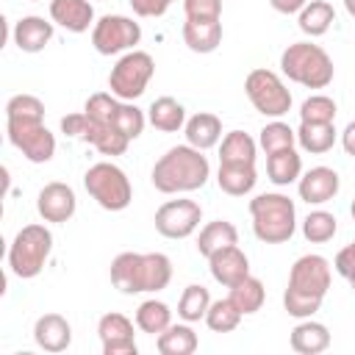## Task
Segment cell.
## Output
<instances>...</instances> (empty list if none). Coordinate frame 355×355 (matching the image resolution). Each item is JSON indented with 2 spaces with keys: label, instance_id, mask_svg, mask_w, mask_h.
I'll return each mask as SVG.
<instances>
[{
  "label": "cell",
  "instance_id": "6da1fadb",
  "mask_svg": "<svg viewBox=\"0 0 355 355\" xmlns=\"http://www.w3.org/2000/svg\"><path fill=\"white\" fill-rule=\"evenodd\" d=\"M6 133L31 164H47L55 155V136L44 128V103L36 94H14L6 103Z\"/></svg>",
  "mask_w": 355,
  "mask_h": 355
},
{
  "label": "cell",
  "instance_id": "7a4b0ae2",
  "mask_svg": "<svg viewBox=\"0 0 355 355\" xmlns=\"http://www.w3.org/2000/svg\"><path fill=\"white\" fill-rule=\"evenodd\" d=\"M330 288V261L324 255L308 252L291 263L288 286L283 291V308L294 319H308L322 308Z\"/></svg>",
  "mask_w": 355,
  "mask_h": 355
},
{
  "label": "cell",
  "instance_id": "3957f363",
  "mask_svg": "<svg viewBox=\"0 0 355 355\" xmlns=\"http://www.w3.org/2000/svg\"><path fill=\"white\" fill-rule=\"evenodd\" d=\"M153 186L161 194H186L197 191L211 178V164L202 155V150L191 144L169 147L153 166Z\"/></svg>",
  "mask_w": 355,
  "mask_h": 355
},
{
  "label": "cell",
  "instance_id": "277c9868",
  "mask_svg": "<svg viewBox=\"0 0 355 355\" xmlns=\"http://www.w3.org/2000/svg\"><path fill=\"white\" fill-rule=\"evenodd\" d=\"M172 280V261L164 252H119L111 261V283L122 294L161 291Z\"/></svg>",
  "mask_w": 355,
  "mask_h": 355
},
{
  "label": "cell",
  "instance_id": "5b68a950",
  "mask_svg": "<svg viewBox=\"0 0 355 355\" xmlns=\"http://www.w3.org/2000/svg\"><path fill=\"white\" fill-rule=\"evenodd\" d=\"M252 233L263 244H283L297 230V208L294 200L280 191H266L250 200Z\"/></svg>",
  "mask_w": 355,
  "mask_h": 355
},
{
  "label": "cell",
  "instance_id": "8992f818",
  "mask_svg": "<svg viewBox=\"0 0 355 355\" xmlns=\"http://www.w3.org/2000/svg\"><path fill=\"white\" fill-rule=\"evenodd\" d=\"M280 72L305 89H324L333 83L336 67L324 47L313 42H294L280 55Z\"/></svg>",
  "mask_w": 355,
  "mask_h": 355
},
{
  "label": "cell",
  "instance_id": "52a82bcc",
  "mask_svg": "<svg viewBox=\"0 0 355 355\" xmlns=\"http://www.w3.org/2000/svg\"><path fill=\"white\" fill-rule=\"evenodd\" d=\"M50 252H53V233L44 225H25L22 230H17L8 247V269L11 275L31 280L44 269Z\"/></svg>",
  "mask_w": 355,
  "mask_h": 355
},
{
  "label": "cell",
  "instance_id": "ba28073f",
  "mask_svg": "<svg viewBox=\"0 0 355 355\" xmlns=\"http://www.w3.org/2000/svg\"><path fill=\"white\" fill-rule=\"evenodd\" d=\"M83 186H86L89 197L105 211H125L133 200V189H130L128 175L111 161L92 164L83 175Z\"/></svg>",
  "mask_w": 355,
  "mask_h": 355
},
{
  "label": "cell",
  "instance_id": "9c48e42d",
  "mask_svg": "<svg viewBox=\"0 0 355 355\" xmlns=\"http://www.w3.org/2000/svg\"><path fill=\"white\" fill-rule=\"evenodd\" d=\"M155 75V61L150 53L144 50H128L119 55V61L111 67V75H108V89L114 97L119 100H128L133 103L136 97L144 94L147 83L153 80Z\"/></svg>",
  "mask_w": 355,
  "mask_h": 355
},
{
  "label": "cell",
  "instance_id": "30bf717a",
  "mask_svg": "<svg viewBox=\"0 0 355 355\" xmlns=\"http://www.w3.org/2000/svg\"><path fill=\"white\" fill-rule=\"evenodd\" d=\"M244 92L252 103V108L269 119H280L291 111V92L272 69H252L244 80Z\"/></svg>",
  "mask_w": 355,
  "mask_h": 355
},
{
  "label": "cell",
  "instance_id": "8fae6325",
  "mask_svg": "<svg viewBox=\"0 0 355 355\" xmlns=\"http://www.w3.org/2000/svg\"><path fill=\"white\" fill-rule=\"evenodd\" d=\"M61 130H64L67 136H72V139L89 141L97 153L111 155V158H114V155H122V153L128 150V144H130V139H128L125 133H119L114 125L94 122V119H89L83 111L67 114V116L61 119Z\"/></svg>",
  "mask_w": 355,
  "mask_h": 355
},
{
  "label": "cell",
  "instance_id": "7c38bea8",
  "mask_svg": "<svg viewBox=\"0 0 355 355\" xmlns=\"http://www.w3.org/2000/svg\"><path fill=\"white\" fill-rule=\"evenodd\" d=\"M139 42H141V25L125 14H103L92 28V44L100 55L136 50Z\"/></svg>",
  "mask_w": 355,
  "mask_h": 355
},
{
  "label": "cell",
  "instance_id": "4fadbf2b",
  "mask_svg": "<svg viewBox=\"0 0 355 355\" xmlns=\"http://www.w3.org/2000/svg\"><path fill=\"white\" fill-rule=\"evenodd\" d=\"M155 230L164 239H189L200 222H202V208L194 200L178 197V200H166L158 211H155Z\"/></svg>",
  "mask_w": 355,
  "mask_h": 355
},
{
  "label": "cell",
  "instance_id": "5bb4252c",
  "mask_svg": "<svg viewBox=\"0 0 355 355\" xmlns=\"http://www.w3.org/2000/svg\"><path fill=\"white\" fill-rule=\"evenodd\" d=\"M97 336L103 344V355H136V336H133V322L125 313H105L97 322Z\"/></svg>",
  "mask_w": 355,
  "mask_h": 355
},
{
  "label": "cell",
  "instance_id": "9a60e30c",
  "mask_svg": "<svg viewBox=\"0 0 355 355\" xmlns=\"http://www.w3.org/2000/svg\"><path fill=\"white\" fill-rule=\"evenodd\" d=\"M75 208H78V197L72 191V186L61 183V180H53V183H44L39 197H36V211L44 222H53V225H61V222H69L75 216Z\"/></svg>",
  "mask_w": 355,
  "mask_h": 355
},
{
  "label": "cell",
  "instance_id": "2e32d148",
  "mask_svg": "<svg viewBox=\"0 0 355 355\" xmlns=\"http://www.w3.org/2000/svg\"><path fill=\"white\" fill-rule=\"evenodd\" d=\"M338 189H341V178L333 166H313V169L302 172L297 180L300 200H305L308 205H324V202L336 200Z\"/></svg>",
  "mask_w": 355,
  "mask_h": 355
},
{
  "label": "cell",
  "instance_id": "e0dca14e",
  "mask_svg": "<svg viewBox=\"0 0 355 355\" xmlns=\"http://www.w3.org/2000/svg\"><path fill=\"white\" fill-rule=\"evenodd\" d=\"M208 269L216 283L230 288L250 275V258L244 255V250L239 244H230V247H222L208 255Z\"/></svg>",
  "mask_w": 355,
  "mask_h": 355
},
{
  "label": "cell",
  "instance_id": "ac0fdd59",
  "mask_svg": "<svg viewBox=\"0 0 355 355\" xmlns=\"http://www.w3.org/2000/svg\"><path fill=\"white\" fill-rule=\"evenodd\" d=\"M33 341L44 352H64L72 344V324L61 313H42L33 324Z\"/></svg>",
  "mask_w": 355,
  "mask_h": 355
},
{
  "label": "cell",
  "instance_id": "d6986e66",
  "mask_svg": "<svg viewBox=\"0 0 355 355\" xmlns=\"http://www.w3.org/2000/svg\"><path fill=\"white\" fill-rule=\"evenodd\" d=\"M50 19L69 33L94 28V6L89 0H50Z\"/></svg>",
  "mask_w": 355,
  "mask_h": 355
},
{
  "label": "cell",
  "instance_id": "ffe728a7",
  "mask_svg": "<svg viewBox=\"0 0 355 355\" xmlns=\"http://www.w3.org/2000/svg\"><path fill=\"white\" fill-rule=\"evenodd\" d=\"M53 25L55 22H47L44 17H36V14H28L22 19H17L14 25V44L22 50V53H39L50 44L53 39Z\"/></svg>",
  "mask_w": 355,
  "mask_h": 355
},
{
  "label": "cell",
  "instance_id": "44dd1931",
  "mask_svg": "<svg viewBox=\"0 0 355 355\" xmlns=\"http://www.w3.org/2000/svg\"><path fill=\"white\" fill-rule=\"evenodd\" d=\"M288 344L300 355H319V352H324L330 347V330H327V324L313 322L308 316V319H300L294 324V330L288 336Z\"/></svg>",
  "mask_w": 355,
  "mask_h": 355
},
{
  "label": "cell",
  "instance_id": "7402d4cb",
  "mask_svg": "<svg viewBox=\"0 0 355 355\" xmlns=\"http://www.w3.org/2000/svg\"><path fill=\"white\" fill-rule=\"evenodd\" d=\"M183 133H186V144H191V147L205 153V150L219 144V139H222V119L216 114H211V111H200V114L186 119Z\"/></svg>",
  "mask_w": 355,
  "mask_h": 355
},
{
  "label": "cell",
  "instance_id": "603a6c76",
  "mask_svg": "<svg viewBox=\"0 0 355 355\" xmlns=\"http://www.w3.org/2000/svg\"><path fill=\"white\" fill-rule=\"evenodd\" d=\"M183 42L191 53H214L222 44V22L219 19H186Z\"/></svg>",
  "mask_w": 355,
  "mask_h": 355
},
{
  "label": "cell",
  "instance_id": "cb8c5ba5",
  "mask_svg": "<svg viewBox=\"0 0 355 355\" xmlns=\"http://www.w3.org/2000/svg\"><path fill=\"white\" fill-rule=\"evenodd\" d=\"M216 183L225 194L230 197H244L255 189L258 183V172H255V164H219V172H216Z\"/></svg>",
  "mask_w": 355,
  "mask_h": 355
},
{
  "label": "cell",
  "instance_id": "d4e9b609",
  "mask_svg": "<svg viewBox=\"0 0 355 355\" xmlns=\"http://www.w3.org/2000/svg\"><path fill=\"white\" fill-rule=\"evenodd\" d=\"M338 133L333 122H300L297 128V144L311 155H324L333 150Z\"/></svg>",
  "mask_w": 355,
  "mask_h": 355
},
{
  "label": "cell",
  "instance_id": "484cf974",
  "mask_svg": "<svg viewBox=\"0 0 355 355\" xmlns=\"http://www.w3.org/2000/svg\"><path fill=\"white\" fill-rule=\"evenodd\" d=\"M333 22H336V8H333L327 0H308L305 8L297 14L300 31H302L305 36H311V39L324 36Z\"/></svg>",
  "mask_w": 355,
  "mask_h": 355
},
{
  "label": "cell",
  "instance_id": "4316f807",
  "mask_svg": "<svg viewBox=\"0 0 355 355\" xmlns=\"http://www.w3.org/2000/svg\"><path fill=\"white\" fill-rule=\"evenodd\" d=\"M266 175L275 186H288L294 180H300L302 175V155L294 147L277 150L272 155H266Z\"/></svg>",
  "mask_w": 355,
  "mask_h": 355
},
{
  "label": "cell",
  "instance_id": "83f0119b",
  "mask_svg": "<svg viewBox=\"0 0 355 355\" xmlns=\"http://www.w3.org/2000/svg\"><path fill=\"white\" fill-rule=\"evenodd\" d=\"M147 122L155 128V130H164V133H175L186 125V108L175 100V97H158L150 103L147 108Z\"/></svg>",
  "mask_w": 355,
  "mask_h": 355
},
{
  "label": "cell",
  "instance_id": "f1b7e54d",
  "mask_svg": "<svg viewBox=\"0 0 355 355\" xmlns=\"http://www.w3.org/2000/svg\"><path fill=\"white\" fill-rule=\"evenodd\" d=\"M155 347H158L161 355H191L200 347V338L191 330V322H186V324H169L164 333L155 336Z\"/></svg>",
  "mask_w": 355,
  "mask_h": 355
},
{
  "label": "cell",
  "instance_id": "f546056e",
  "mask_svg": "<svg viewBox=\"0 0 355 355\" xmlns=\"http://www.w3.org/2000/svg\"><path fill=\"white\" fill-rule=\"evenodd\" d=\"M230 244H239V230H236V225L227 222V219H214V222H208V225L200 230V236H197V252H200L202 258H208L211 252H216V250H222V247H230Z\"/></svg>",
  "mask_w": 355,
  "mask_h": 355
},
{
  "label": "cell",
  "instance_id": "4dcf8cb0",
  "mask_svg": "<svg viewBox=\"0 0 355 355\" xmlns=\"http://www.w3.org/2000/svg\"><path fill=\"white\" fill-rule=\"evenodd\" d=\"M258 141L244 130H230L219 147V164H255Z\"/></svg>",
  "mask_w": 355,
  "mask_h": 355
},
{
  "label": "cell",
  "instance_id": "1f68e13d",
  "mask_svg": "<svg viewBox=\"0 0 355 355\" xmlns=\"http://www.w3.org/2000/svg\"><path fill=\"white\" fill-rule=\"evenodd\" d=\"M169 324H172V311H169L166 302H161V300H144V302L136 308V327H139L141 333L158 336V333H164Z\"/></svg>",
  "mask_w": 355,
  "mask_h": 355
},
{
  "label": "cell",
  "instance_id": "d6a6232c",
  "mask_svg": "<svg viewBox=\"0 0 355 355\" xmlns=\"http://www.w3.org/2000/svg\"><path fill=\"white\" fill-rule=\"evenodd\" d=\"M227 297H230L233 305L247 316V313L261 311V305H263V300H266V288H263V283H261L258 277L247 275L241 283L230 286V294H227Z\"/></svg>",
  "mask_w": 355,
  "mask_h": 355
},
{
  "label": "cell",
  "instance_id": "836d02e7",
  "mask_svg": "<svg viewBox=\"0 0 355 355\" xmlns=\"http://www.w3.org/2000/svg\"><path fill=\"white\" fill-rule=\"evenodd\" d=\"M208 305H211V294H208V288L200 286V283H191V286H186L183 294H180L178 316H180L183 322H200V319H205Z\"/></svg>",
  "mask_w": 355,
  "mask_h": 355
},
{
  "label": "cell",
  "instance_id": "e575fe53",
  "mask_svg": "<svg viewBox=\"0 0 355 355\" xmlns=\"http://www.w3.org/2000/svg\"><path fill=\"white\" fill-rule=\"evenodd\" d=\"M241 311L233 305L230 297H222V300H211L208 305V313H205V324L214 330V333H230L239 327L241 322Z\"/></svg>",
  "mask_w": 355,
  "mask_h": 355
},
{
  "label": "cell",
  "instance_id": "d590c367",
  "mask_svg": "<svg viewBox=\"0 0 355 355\" xmlns=\"http://www.w3.org/2000/svg\"><path fill=\"white\" fill-rule=\"evenodd\" d=\"M336 230H338V219H336L330 211L316 208V211H311V214L302 219V236H305L311 244H324V241H330V239L336 236Z\"/></svg>",
  "mask_w": 355,
  "mask_h": 355
},
{
  "label": "cell",
  "instance_id": "8d00e7d4",
  "mask_svg": "<svg viewBox=\"0 0 355 355\" xmlns=\"http://www.w3.org/2000/svg\"><path fill=\"white\" fill-rule=\"evenodd\" d=\"M294 141H297V130H291L286 122H280V119H272V122H266L263 128H261V136H258V144H261V150L266 153V155H272V153H277V150H286V147H294Z\"/></svg>",
  "mask_w": 355,
  "mask_h": 355
},
{
  "label": "cell",
  "instance_id": "74e56055",
  "mask_svg": "<svg viewBox=\"0 0 355 355\" xmlns=\"http://www.w3.org/2000/svg\"><path fill=\"white\" fill-rule=\"evenodd\" d=\"M144 125H147L144 111H141L139 105H133V103L122 100V103H119V108H116V114H114V128H116L119 133H125V136L133 141V139H139V136H141Z\"/></svg>",
  "mask_w": 355,
  "mask_h": 355
},
{
  "label": "cell",
  "instance_id": "f35d334b",
  "mask_svg": "<svg viewBox=\"0 0 355 355\" xmlns=\"http://www.w3.org/2000/svg\"><path fill=\"white\" fill-rule=\"evenodd\" d=\"M336 100L327 94H311L300 105V122H336Z\"/></svg>",
  "mask_w": 355,
  "mask_h": 355
},
{
  "label": "cell",
  "instance_id": "ab89813d",
  "mask_svg": "<svg viewBox=\"0 0 355 355\" xmlns=\"http://www.w3.org/2000/svg\"><path fill=\"white\" fill-rule=\"evenodd\" d=\"M186 19H222V0H183Z\"/></svg>",
  "mask_w": 355,
  "mask_h": 355
},
{
  "label": "cell",
  "instance_id": "60d3db41",
  "mask_svg": "<svg viewBox=\"0 0 355 355\" xmlns=\"http://www.w3.org/2000/svg\"><path fill=\"white\" fill-rule=\"evenodd\" d=\"M172 3L175 0H130V8L139 17H164Z\"/></svg>",
  "mask_w": 355,
  "mask_h": 355
},
{
  "label": "cell",
  "instance_id": "b9f144b4",
  "mask_svg": "<svg viewBox=\"0 0 355 355\" xmlns=\"http://www.w3.org/2000/svg\"><path fill=\"white\" fill-rule=\"evenodd\" d=\"M333 266H336V272H338L344 280L355 275V241H349L347 247H341V250H338V255H336Z\"/></svg>",
  "mask_w": 355,
  "mask_h": 355
},
{
  "label": "cell",
  "instance_id": "7bdbcfd3",
  "mask_svg": "<svg viewBox=\"0 0 355 355\" xmlns=\"http://www.w3.org/2000/svg\"><path fill=\"white\" fill-rule=\"evenodd\" d=\"M308 0H269V6L277 11V14H300L305 8Z\"/></svg>",
  "mask_w": 355,
  "mask_h": 355
},
{
  "label": "cell",
  "instance_id": "ee69618b",
  "mask_svg": "<svg viewBox=\"0 0 355 355\" xmlns=\"http://www.w3.org/2000/svg\"><path fill=\"white\" fill-rule=\"evenodd\" d=\"M341 147H344V153H347V155H352V158H355V119L341 130Z\"/></svg>",
  "mask_w": 355,
  "mask_h": 355
},
{
  "label": "cell",
  "instance_id": "f6af8a7d",
  "mask_svg": "<svg viewBox=\"0 0 355 355\" xmlns=\"http://www.w3.org/2000/svg\"><path fill=\"white\" fill-rule=\"evenodd\" d=\"M344 8H347L349 17H355V0H344Z\"/></svg>",
  "mask_w": 355,
  "mask_h": 355
},
{
  "label": "cell",
  "instance_id": "bcb514c9",
  "mask_svg": "<svg viewBox=\"0 0 355 355\" xmlns=\"http://www.w3.org/2000/svg\"><path fill=\"white\" fill-rule=\"evenodd\" d=\"M347 280H349V286H352V291H355V275H352V277H347Z\"/></svg>",
  "mask_w": 355,
  "mask_h": 355
},
{
  "label": "cell",
  "instance_id": "7dc6e473",
  "mask_svg": "<svg viewBox=\"0 0 355 355\" xmlns=\"http://www.w3.org/2000/svg\"><path fill=\"white\" fill-rule=\"evenodd\" d=\"M349 214H352V219H355V200H352V205H349Z\"/></svg>",
  "mask_w": 355,
  "mask_h": 355
},
{
  "label": "cell",
  "instance_id": "c3c4849f",
  "mask_svg": "<svg viewBox=\"0 0 355 355\" xmlns=\"http://www.w3.org/2000/svg\"><path fill=\"white\" fill-rule=\"evenodd\" d=\"M31 3H42V0H31Z\"/></svg>",
  "mask_w": 355,
  "mask_h": 355
}]
</instances>
